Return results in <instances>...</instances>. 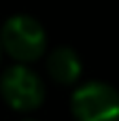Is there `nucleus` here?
Listing matches in <instances>:
<instances>
[{
    "mask_svg": "<svg viewBox=\"0 0 119 121\" xmlns=\"http://www.w3.org/2000/svg\"><path fill=\"white\" fill-rule=\"evenodd\" d=\"M2 49L17 62L28 64L45 53L47 36L43 26L30 15H13L4 21L0 32Z\"/></svg>",
    "mask_w": 119,
    "mask_h": 121,
    "instance_id": "nucleus-1",
    "label": "nucleus"
},
{
    "mask_svg": "<svg viewBox=\"0 0 119 121\" xmlns=\"http://www.w3.org/2000/svg\"><path fill=\"white\" fill-rule=\"evenodd\" d=\"M70 108L77 121H119V91L102 81H89L72 94Z\"/></svg>",
    "mask_w": 119,
    "mask_h": 121,
    "instance_id": "nucleus-2",
    "label": "nucleus"
},
{
    "mask_svg": "<svg viewBox=\"0 0 119 121\" xmlns=\"http://www.w3.org/2000/svg\"><path fill=\"white\" fill-rule=\"evenodd\" d=\"M0 94L4 102L21 113L34 111L45 100V85L40 77L23 64L11 66L0 77Z\"/></svg>",
    "mask_w": 119,
    "mask_h": 121,
    "instance_id": "nucleus-3",
    "label": "nucleus"
},
{
    "mask_svg": "<svg viewBox=\"0 0 119 121\" xmlns=\"http://www.w3.org/2000/svg\"><path fill=\"white\" fill-rule=\"evenodd\" d=\"M47 70L60 85H70L81 77V60L70 47H57L47 57Z\"/></svg>",
    "mask_w": 119,
    "mask_h": 121,
    "instance_id": "nucleus-4",
    "label": "nucleus"
}]
</instances>
